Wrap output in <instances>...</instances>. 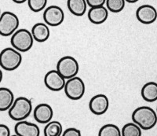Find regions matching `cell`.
Returning <instances> with one entry per match:
<instances>
[{
  "mask_svg": "<svg viewBox=\"0 0 157 136\" xmlns=\"http://www.w3.org/2000/svg\"><path fill=\"white\" fill-rule=\"evenodd\" d=\"M132 120L139 126L141 130L148 131L153 128L157 124L156 112L149 106H141L134 109Z\"/></svg>",
  "mask_w": 157,
  "mask_h": 136,
  "instance_id": "cell-1",
  "label": "cell"
},
{
  "mask_svg": "<svg viewBox=\"0 0 157 136\" xmlns=\"http://www.w3.org/2000/svg\"><path fill=\"white\" fill-rule=\"evenodd\" d=\"M32 101L26 97H18L8 110L9 116L13 120L21 121L27 119L32 112Z\"/></svg>",
  "mask_w": 157,
  "mask_h": 136,
  "instance_id": "cell-2",
  "label": "cell"
},
{
  "mask_svg": "<svg viewBox=\"0 0 157 136\" xmlns=\"http://www.w3.org/2000/svg\"><path fill=\"white\" fill-rule=\"evenodd\" d=\"M22 63V55L13 47H6L0 52V66L6 71H14Z\"/></svg>",
  "mask_w": 157,
  "mask_h": 136,
  "instance_id": "cell-3",
  "label": "cell"
},
{
  "mask_svg": "<svg viewBox=\"0 0 157 136\" xmlns=\"http://www.w3.org/2000/svg\"><path fill=\"white\" fill-rule=\"evenodd\" d=\"M34 39L32 32L26 29H17L11 36L10 43L12 47L20 52H27L32 49Z\"/></svg>",
  "mask_w": 157,
  "mask_h": 136,
  "instance_id": "cell-4",
  "label": "cell"
},
{
  "mask_svg": "<svg viewBox=\"0 0 157 136\" xmlns=\"http://www.w3.org/2000/svg\"><path fill=\"white\" fill-rule=\"evenodd\" d=\"M20 25L18 17L14 13L5 11L0 16V36L4 37L12 36Z\"/></svg>",
  "mask_w": 157,
  "mask_h": 136,
  "instance_id": "cell-5",
  "label": "cell"
},
{
  "mask_svg": "<svg viewBox=\"0 0 157 136\" xmlns=\"http://www.w3.org/2000/svg\"><path fill=\"white\" fill-rule=\"evenodd\" d=\"M64 93L71 100H79L86 91V85L80 77L74 76L67 80L64 85Z\"/></svg>",
  "mask_w": 157,
  "mask_h": 136,
  "instance_id": "cell-6",
  "label": "cell"
},
{
  "mask_svg": "<svg viewBox=\"0 0 157 136\" xmlns=\"http://www.w3.org/2000/svg\"><path fill=\"white\" fill-rule=\"evenodd\" d=\"M57 70L64 79L68 80L77 76L79 71V64L75 57L64 56L57 61Z\"/></svg>",
  "mask_w": 157,
  "mask_h": 136,
  "instance_id": "cell-7",
  "label": "cell"
},
{
  "mask_svg": "<svg viewBox=\"0 0 157 136\" xmlns=\"http://www.w3.org/2000/svg\"><path fill=\"white\" fill-rule=\"evenodd\" d=\"M43 20L48 26L57 27L61 25L64 20V13L60 6L52 5L45 8Z\"/></svg>",
  "mask_w": 157,
  "mask_h": 136,
  "instance_id": "cell-8",
  "label": "cell"
},
{
  "mask_svg": "<svg viewBox=\"0 0 157 136\" xmlns=\"http://www.w3.org/2000/svg\"><path fill=\"white\" fill-rule=\"evenodd\" d=\"M66 79L57 72V70H50L44 76V84L47 89L52 91H60L64 89Z\"/></svg>",
  "mask_w": 157,
  "mask_h": 136,
  "instance_id": "cell-9",
  "label": "cell"
},
{
  "mask_svg": "<svg viewBox=\"0 0 157 136\" xmlns=\"http://www.w3.org/2000/svg\"><path fill=\"white\" fill-rule=\"evenodd\" d=\"M109 108V100L108 97L103 94L96 95L90 99L89 102V109L93 114L103 115L108 111Z\"/></svg>",
  "mask_w": 157,
  "mask_h": 136,
  "instance_id": "cell-10",
  "label": "cell"
},
{
  "mask_svg": "<svg viewBox=\"0 0 157 136\" xmlns=\"http://www.w3.org/2000/svg\"><path fill=\"white\" fill-rule=\"evenodd\" d=\"M136 17L141 24L151 25L157 20V10L151 5H142L137 8L136 11Z\"/></svg>",
  "mask_w": 157,
  "mask_h": 136,
  "instance_id": "cell-11",
  "label": "cell"
},
{
  "mask_svg": "<svg viewBox=\"0 0 157 136\" xmlns=\"http://www.w3.org/2000/svg\"><path fill=\"white\" fill-rule=\"evenodd\" d=\"M33 115L36 122L41 124H47L53 119L54 110L50 105L41 103L36 106L33 111Z\"/></svg>",
  "mask_w": 157,
  "mask_h": 136,
  "instance_id": "cell-12",
  "label": "cell"
},
{
  "mask_svg": "<svg viewBox=\"0 0 157 136\" xmlns=\"http://www.w3.org/2000/svg\"><path fill=\"white\" fill-rule=\"evenodd\" d=\"M14 131L18 136L40 135V129L38 127V125L25 120L17 122L14 127Z\"/></svg>",
  "mask_w": 157,
  "mask_h": 136,
  "instance_id": "cell-13",
  "label": "cell"
},
{
  "mask_svg": "<svg viewBox=\"0 0 157 136\" xmlns=\"http://www.w3.org/2000/svg\"><path fill=\"white\" fill-rule=\"evenodd\" d=\"M88 19L92 24L101 25L105 23L109 17V10L105 6L90 7L87 14Z\"/></svg>",
  "mask_w": 157,
  "mask_h": 136,
  "instance_id": "cell-14",
  "label": "cell"
},
{
  "mask_svg": "<svg viewBox=\"0 0 157 136\" xmlns=\"http://www.w3.org/2000/svg\"><path fill=\"white\" fill-rule=\"evenodd\" d=\"M31 32L34 40L38 43H44L47 41L50 36L48 25L46 23H42V22H39L33 25Z\"/></svg>",
  "mask_w": 157,
  "mask_h": 136,
  "instance_id": "cell-15",
  "label": "cell"
},
{
  "mask_svg": "<svg viewBox=\"0 0 157 136\" xmlns=\"http://www.w3.org/2000/svg\"><path fill=\"white\" fill-rule=\"evenodd\" d=\"M14 100V95L10 89L0 87V112L9 110Z\"/></svg>",
  "mask_w": 157,
  "mask_h": 136,
  "instance_id": "cell-16",
  "label": "cell"
},
{
  "mask_svg": "<svg viewBox=\"0 0 157 136\" xmlns=\"http://www.w3.org/2000/svg\"><path fill=\"white\" fill-rule=\"evenodd\" d=\"M142 99L148 102H154L157 101V83L151 81L142 87L141 91Z\"/></svg>",
  "mask_w": 157,
  "mask_h": 136,
  "instance_id": "cell-17",
  "label": "cell"
},
{
  "mask_svg": "<svg viewBox=\"0 0 157 136\" xmlns=\"http://www.w3.org/2000/svg\"><path fill=\"white\" fill-rule=\"evenodd\" d=\"M67 6L71 14L76 17H82L86 14L87 3L86 0H68Z\"/></svg>",
  "mask_w": 157,
  "mask_h": 136,
  "instance_id": "cell-18",
  "label": "cell"
},
{
  "mask_svg": "<svg viewBox=\"0 0 157 136\" xmlns=\"http://www.w3.org/2000/svg\"><path fill=\"white\" fill-rule=\"evenodd\" d=\"M43 133L45 136H61L63 133V127L57 120H50L45 126Z\"/></svg>",
  "mask_w": 157,
  "mask_h": 136,
  "instance_id": "cell-19",
  "label": "cell"
},
{
  "mask_svg": "<svg viewBox=\"0 0 157 136\" xmlns=\"http://www.w3.org/2000/svg\"><path fill=\"white\" fill-rule=\"evenodd\" d=\"M141 128L134 122L126 124L121 130L122 136H141Z\"/></svg>",
  "mask_w": 157,
  "mask_h": 136,
  "instance_id": "cell-20",
  "label": "cell"
},
{
  "mask_svg": "<svg viewBox=\"0 0 157 136\" xmlns=\"http://www.w3.org/2000/svg\"><path fill=\"white\" fill-rule=\"evenodd\" d=\"M99 136H121V131L118 126L113 124H108L104 125L100 129Z\"/></svg>",
  "mask_w": 157,
  "mask_h": 136,
  "instance_id": "cell-21",
  "label": "cell"
},
{
  "mask_svg": "<svg viewBox=\"0 0 157 136\" xmlns=\"http://www.w3.org/2000/svg\"><path fill=\"white\" fill-rule=\"evenodd\" d=\"M125 0H106V8L110 12L117 14L123 10L125 7Z\"/></svg>",
  "mask_w": 157,
  "mask_h": 136,
  "instance_id": "cell-22",
  "label": "cell"
},
{
  "mask_svg": "<svg viewBox=\"0 0 157 136\" xmlns=\"http://www.w3.org/2000/svg\"><path fill=\"white\" fill-rule=\"evenodd\" d=\"M48 0H28L29 7L32 12L39 13L47 7Z\"/></svg>",
  "mask_w": 157,
  "mask_h": 136,
  "instance_id": "cell-23",
  "label": "cell"
},
{
  "mask_svg": "<svg viewBox=\"0 0 157 136\" xmlns=\"http://www.w3.org/2000/svg\"><path fill=\"white\" fill-rule=\"evenodd\" d=\"M63 136H81V131L78 129L74 128V127H70L66 129L64 132L62 133Z\"/></svg>",
  "mask_w": 157,
  "mask_h": 136,
  "instance_id": "cell-24",
  "label": "cell"
},
{
  "mask_svg": "<svg viewBox=\"0 0 157 136\" xmlns=\"http://www.w3.org/2000/svg\"><path fill=\"white\" fill-rule=\"evenodd\" d=\"M87 6L90 7H95V6H101L105 4L106 0H86Z\"/></svg>",
  "mask_w": 157,
  "mask_h": 136,
  "instance_id": "cell-25",
  "label": "cell"
},
{
  "mask_svg": "<svg viewBox=\"0 0 157 136\" xmlns=\"http://www.w3.org/2000/svg\"><path fill=\"white\" fill-rule=\"evenodd\" d=\"M10 130L5 124H0V136H10Z\"/></svg>",
  "mask_w": 157,
  "mask_h": 136,
  "instance_id": "cell-26",
  "label": "cell"
},
{
  "mask_svg": "<svg viewBox=\"0 0 157 136\" xmlns=\"http://www.w3.org/2000/svg\"><path fill=\"white\" fill-rule=\"evenodd\" d=\"M12 1L17 4H22L25 3V2H27L28 0H12Z\"/></svg>",
  "mask_w": 157,
  "mask_h": 136,
  "instance_id": "cell-27",
  "label": "cell"
},
{
  "mask_svg": "<svg viewBox=\"0 0 157 136\" xmlns=\"http://www.w3.org/2000/svg\"><path fill=\"white\" fill-rule=\"evenodd\" d=\"M126 2H129V3H135V2H138L139 0H125Z\"/></svg>",
  "mask_w": 157,
  "mask_h": 136,
  "instance_id": "cell-28",
  "label": "cell"
},
{
  "mask_svg": "<svg viewBox=\"0 0 157 136\" xmlns=\"http://www.w3.org/2000/svg\"><path fill=\"white\" fill-rule=\"evenodd\" d=\"M2 78H3V73H2V71L0 69V83L2 82Z\"/></svg>",
  "mask_w": 157,
  "mask_h": 136,
  "instance_id": "cell-29",
  "label": "cell"
},
{
  "mask_svg": "<svg viewBox=\"0 0 157 136\" xmlns=\"http://www.w3.org/2000/svg\"><path fill=\"white\" fill-rule=\"evenodd\" d=\"M1 14H2V13H1V8H0V16H1Z\"/></svg>",
  "mask_w": 157,
  "mask_h": 136,
  "instance_id": "cell-30",
  "label": "cell"
},
{
  "mask_svg": "<svg viewBox=\"0 0 157 136\" xmlns=\"http://www.w3.org/2000/svg\"><path fill=\"white\" fill-rule=\"evenodd\" d=\"M156 114H157V108H156Z\"/></svg>",
  "mask_w": 157,
  "mask_h": 136,
  "instance_id": "cell-31",
  "label": "cell"
}]
</instances>
